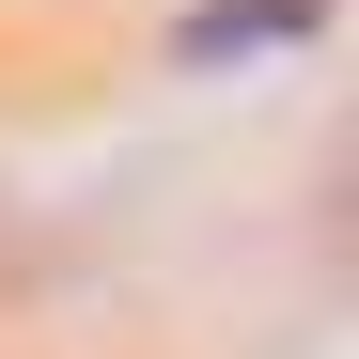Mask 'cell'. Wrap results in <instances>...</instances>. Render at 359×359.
Instances as JSON below:
<instances>
[{
    "label": "cell",
    "mask_w": 359,
    "mask_h": 359,
    "mask_svg": "<svg viewBox=\"0 0 359 359\" xmlns=\"http://www.w3.org/2000/svg\"><path fill=\"white\" fill-rule=\"evenodd\" d=\"M281 32H313V0H219V16H188L203 63H219V47H281Z\"/></svg>",
    "instance_id": "6da1fadb"
}]
</instances>
